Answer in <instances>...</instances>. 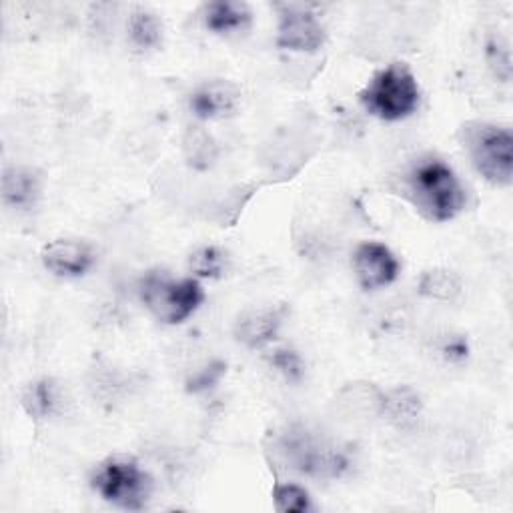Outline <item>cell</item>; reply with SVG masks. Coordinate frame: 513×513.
Instances as JSON below:
<instances>
[{"mask_svg":"<svg viewBox=\"0 0 513 513\" xmlns=\"http://www.w3.org/2000/svg\"><path fill=\"white\" fill-rule=\"evenodd\" d=\"M443 353L449 361H463L467 355H469V347H467V341L463 337H455V339H449V343L443 347Z\"/></svg>","mask_w":513,"mask_h":513,"instance_id":"obj_23","label":"cell"},{"mask_svg":"<svg viewBox=\"0 0 513 513\" xmlns=\"http://www.w3.org/2000/svg\"><path fill=\"white\" fill-rule=\"evenodd\" d=\"M325 43V29L317 15L303 5H281L279 7V31L277 47L315 53Z\"/></svg>","mask_w":513,"mask_h":513,"instance_id":"obj_6","label":"cell"},{"mask_svg":"<svg viewBox=\"0 0 513 513\" xmlns=\"http://www.w3.org/2000/svg\"><path fill=\"white\" fill-rule=\"evenodd\" d=\"M91 483L105 501L131 511L143 509L153 491L149 473L129 457H111L103 461L93 473Z\"/></svg>","mask_w":513,"mask_h":513,"instance_id":"obj_4","label":"cell"},{"mask_svg":"<svg viewBox=\"0 0 513 513\" xmlns=\"http://www.w3.org/2000/svg\"><path fill=\"white\" fill-rule=\"evenodd\" d=\"M251 23V11L245 3H233V0H215L207 5L205 25L213 33H231L241 31Z\"/></svg>","mask_w":513,"mask_h":513,"instance_id":"obj_12","label":"cell"},{"mask_svg":"<svg viewBox=\"0 0 513 513\" xmlns=\"http://www.w3.org/2000/svg\"><path fill=\"white\" fill-rule=\"evenodd\" d=\"M385 409L399 423L411 421L419 413V397L411 389H395L385 399Z\"/></svg>","mask_w":513,"mask_h":513,"instance_id":"obj_19","label":"cell"},{"mask_svg":"<svg viewBox=\"0 0 513 513\" xmlns=\"http://www.w3.org/2000/svg\"><path fill=\"white\" fill-rule=\"evenodd\" d=\"M275 509L281 513H305L311 509V497L297 483H281L273 489Z\"/></svg>","mask_w":513,"mask_h":513,"instance_id":"obj_16","label":"cell"},{"mask_svg":"<svg viewBox=\"0 0 513 513\" xmlns=\"http://www.w3.org/2000/svg\"><path fill=\"white\" fill-rule=\"evenodd\" d=\"M487 61L501 81H509L511 77V55L507 45H503L499 39H489L487 41Z\"/></svg>","mask_w":513,"mask_h":513,"instance_id":"obj_22","label":"cell"},{"mask_svg":"<svg viewBox=\"0 0 513 513\" xmlns=\"http://www.w3.org/2000/svg\"><path fill=\"white\" fill-rule=\"evenodd\" d=\"M185 149H187L189 163L195 169L211 167V163L215 161V155H217V147H215L213 139L203 131H191L185 141Z\"/></svg>","mask_w":513,"mask_h":513,"instance_id":"obj_18","label":"cell"},{"mask_svg":"<svg viewBox=\"0 0 513 513\" xmlns=\"http://www.w3.org/2000/svg\"><path fill=\"white\" fill-rule=\"evenodd\" d=\"M41 197V177L27 167H9L3 173V199L17 209H29Z\"/></svg>","mask_w":513,"mask_h":513,"instance_id":"obj_11","label":"cell"},{"mask_svg":"<svg viewBox=\"0 0 513 513\" xmlns=\"http://www.w3.org/2000/svg\"><path fill=\"white\" fill-rule=\"evenodd\" d=\"M353 269L361 289L377 291L391 285L399 275V261L393 251L377 241L361 243L353 253Z\"/></svg>","mask_w":513,"mask_h":513,"instance_id":"obj_7","label":"cell"},{"mask_svg":"<svg viewBox=\"0 0 513 513\" xmlns=\"http://www.w3.org/2000/svg\"><path fill=\"white\" fill-rule=\"evenodd\" d=\"M461 291L459 279L451 271H427L421 279V293L433 299H453Z\"/></svg>","mask_w":513,"mask_h":513,"instance_id":"obj_17","label":"cell"},{"mask_svg":"<svg viewBox=\"0 0 513 513\" xmlns=\"http://www.w3.org/2000/svg\"><path fill=\"white\" fill-rule=\"evenodd\" d=\"M283 317H285L283 307H263V309L247 311L239 317L235 325V337L251 349L263 347L277 337Z\"/></svg>","mask_w":513,"mask_h":513,"instance_id":"obj_10","label":"cell"},{"mask_svg":"<svg viewBox=\"0 0 513 513\" xmlns=\"http://www.w3.org/2000/svg\"><path fill=\"white\" fill-rule=\"evenodd\" d=\"M359 101L383 121H401L419 107V85L405 63H393L371 79Z\"/></svg>","mask_w":513,"mask_h":513,"instance_id":"obj_2","label":"cell"},{"mask_svg":"<svg viewBox=\"0 0 513 513\" xmlns=\"http://www.w3.org/2000/svg\"><path fill=\"white\" fill-rule=\"evenodd\" d=\"M467 149L477 173L497 187H507L513 177V135L495 125H477L467 131Z\"/></svg>","mask_w":513,"mask_h":513,"instance_id":"obj_5","label":"cell"},{"mask_svg":"<svg viewBox=\"0 0 513 513\" xmlns=\"http://www.w3.org/2000/svg\"><path fill=\"white\" fill-rule=\"evenodd\" d=\"M227 373V363L223 361H211L203 369H199L193 377L187 381V391L189 393H203L207 389H213L221 377Z\"/></svg>","mask_w":513,"mask_h":513,"instance_id":"obj_21","label":"cell"},{"mask_svg":"<svg viewBox=\"0 0 513 513\" xmlns=\"http://www.w3.org/2000/svg\"><path fill=\"white\" fill-rule=\"evenodd\" d=\"M139 293L149 311L167 325L187 321L205 301V291L197 279H171L161 271H151L141 279Z\"/></svg>","mask_w":513,"mask_h":513,"instance_id":"obj_3","label":"cell"},{"mask_svg":"<svg viewBox=\"0 0 513 513\" xmlns=\"http://www.w3.org/2000/svg\"><path fill=\"white\" fill-rule=\"evenodd\" d=\"M241 93L229 81H213L199 87L191 97V109L195 117L209 121V119H223L235 113L239 105Z\"/></svg>","mask_w":513,"mask_h":513,"instance_id":"obj_9","label":"cell"},{"mask_svg":"<svg viewBox=\"0 0 513 513\" xmlns=\"http://www.w3.org/2000/svg\"><path fill=\"white\" fill-rule=\"evenodd\" d=\"M25 409L31 417L47 419L59 407V385L53 379H41L29 385L23 397Z\"/></svg>","mask_w":513,"mask_h":513,"instance_id":"obj_14","label":"cell"},{"mask_svg":"<svg viewBox=\"0 0 513 513\" xmlns=\"http://www.w3.org/2000/svg\"><path fill=\"white\" fill-rule=\"evenodd\" d=\"M129 37L139 51H153L163 41V25L159 17L147 9H137L129 19Z\"/></svg>","mask_w":513,"mask_h":513,"instance_id":"obj_13","label":"cell"},{"mask_svg":"<svg viewBox=\"0 0 513 513\" xmlns=\"http://www.w3.org/2000/svg\"><path fill=\"white\" fill-rule=\"evenodd\" d=\"M271 365L287 379V381H301L303 379V373H305V363L301 359V355L295 351V349H289V347H281V349H275L273 355L269 357Z\"/></svg>","mask_w":513,"mask_h":513,"instance_id":"obj_20","label":"cell"},{"mask_svg":"<svg viewBox=\"0 0 513 513\" xmlns=\"http://www.w3.org/2000/svg\"><path fill=\"white\" fill-rule=\"evenodd\" d=\"M409 189L415 205L431 221H451L465 205V193L453 169L435 157L419 161L411 169Z\"/></svg>","mask_w":513,"mask_h":513,"instance_id":"obj_1","label":"cell"},{"mask_svg":"<svg viewBox=\"0 0 513 513\" xmlns=\"http://www.w3.org/2000/svg\"><path fill=\"white\" fill-rule=\"evenodd\" d=\"M43 265L59 277H83L95 265L91 245L73 239H57L43 249Z\"/></svg>","mask_w":513,"mask_h":513,"instance_id":"obj_8","label":"cell"},{"mask_svg":"<svg viewBox=\"0 0 513 513\" xmlns=\"http://www.w3.org/2000/svg\"><path fill=\"white\" fill-rule=\"evenodd\" d=\"M227 267V255L213 245L199 247L191 257H189V269L203 279H217L225 273Z\"/></svg>","mask_w":513,"mask_h":513,"instance_id":"obj_15","label":"cell"}]
</instances>
